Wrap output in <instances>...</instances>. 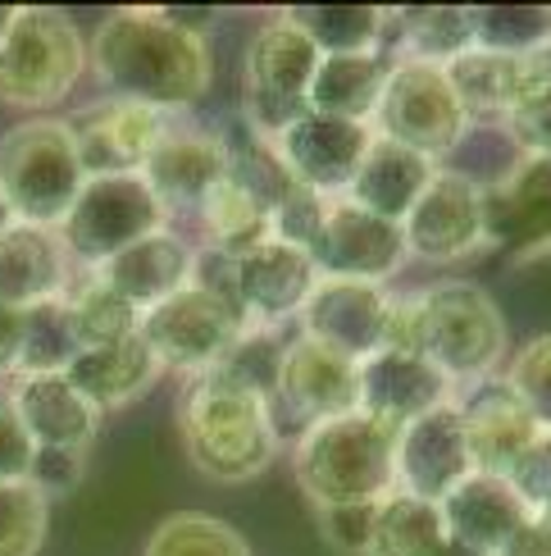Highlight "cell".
Segmentation results:
<instances>
[{"label": "cell", "mask_w": 551, "mask_h": 556, "mask_svg": "<svg viewBox=\"0 0 551 556\" xmlns=\"http://www.w3.org/2000/svg\"><path fill=\"white\" fill-rule=\"evenodd\" d=\"M87 68L110 97L178 114L205 101L215 55L210 41L178 28L165 10H114L87 41Z\"/></svg>", "instance_id": "6da1fadb"}, {"label": "cell", "mask_w": 551, "mask_h": 556, "mask_svg": "<svg viewBox=\"0 0 551 556\" xmlns=\"http://www.w3.org/2000/svg\"><path fill=\"white\" fill-rule=\"evenodd\" d=\"M182 452L210 483H251L279 456V420L265 397L228 388L215 375L188 379L178 402Z\"/></svg>", "instance_id": "7a4b0ae2"}, {"label": "cell", "mask_w": 551, "mask_h": 556, "mask_svg": "<svg viewBox=\"0 0 551 556\" xmlns=\"http://www.w3.org/2000/svg\"><path fill=\"white\" fill-rule=\"evenodd\" d=\"M397 429H387L370 415H337L329 425H315L296 438L292 475L315 511L356 502H383L397 493Z\"/></svg>", "instance_id": "3957f363"}, {"label": "cell", "mask_w": 551, "mask_h": 556, "mask_svg": "<svg viewBox=\"0 0 551 556\" xmlns=\"http://www.w3.org/2000/svg\"><path fill=\"white\" fill-rule=\"evenodd\" d=\"M410 301H415V324H420V356L456 392L497 379V369L511 356V333H507V315H501L488 288L465 283V278H447V283H428L410 292Z\"/></svg>", "instance_id": "277c9868"}, {"label": "cell", "mask_w": 551, "mask_h": 556, "mask_svg": "<svg viewBox=\"0 0 551 556\" xmlns=\"http://www.w3.org/2000/svg\"><path fill=\"white\" fill-rule=\"evenodd\" d=\"M87 188V169L68 119H23L0 132V197L18 224L55 228L68 219L78 192Z\"/></svg>", "instance_id": "5b68a950"}, {"label": "cell", "mask_w": 551, "mask_h": 556, "mask_svg": "<svg viewBox=\"0 0 551 556\" xmlns=\"http://www.w3.org/2000/svg\"><path fill=\"white\" fill-rule=\"evenodd\" d=\"M87 74V41L74 18L46 5H18L14 28L0 41V105L33 119L68 101Z\"/></svg>", "instance_id": "8992f818"}, {"label": "cell", "mask_w": 551, "mask_h": 556, "mask_svg": "<svg viewBox=\"0 0 551 556\" xmlns=\"http://www.w3.org/2000/svg\"><path fill=\"white\" fill-rule=\"evenodd\" d=\"M169 219L174 215L155 201L142 174H105V178H87L74 211L60 224V242L74 269H97L119 256V251H128L132 242L169 228Z\"/></svg>", "instance_id": "52a82bcc"}, {"label": "cell", "mask_w": 551, "mask_h": 556, "mask_svg": "<svg viewBox=\"0 0 551 556\" xmlns=\"http://www.w3.org/2000/svg\"><path fill=\"white\" fill-rule=\"evenodd\" d=\"M319 46L296 28L287 14L269 18L246 46V74H242V119L260 137H279L310 110V83L319 68Z\"/></svg>", "instance_id": "ba28073f"}, {"label": "cell", "mask_w": 551, "mask_h": 556, "mask_svg": "<svg viewBox=\"0 0 551 556\" xmlns=\"http://www.w3.org/2000/svg\"><path fill=\"white\" fill-rule=\"evenodd\" d=\"M470 124L474 119L465 114V105L456 101L443 64L393 60L383 101L374 110V132L379 137H393V142L428 155L433 165H443V160H451L456 151H461Z\"/></svg>", "instance_id": "9c48e42d"}, {"label": "cell", "mask_w": 551, "mask_h": 556, "mask_svg": "<svg viewBox=\"0 0 551 556\" xmlns=\"http://www.w3.org/2000/svg\"><path fill=\"white\" fill-rule=\"evenodd\" d=\"M242 329H246V319L233 306V296L196 278V283L174 292L169 301H159L155 311H146L137 333L155 352L165 375L201 379L205 369L219 365V356L238 342Z\"/></svg>", "instance_id": "30bf717a"}, {"label": "cell", "mask_w": 551, "mask_h": 556, "mask_svg": "<svg viewBox=\"0 0 551 556\" xmlns=\"http://www.w3.org/2000/svg\"><path fill=\"white\" fill-rule=\"evenodd\" d=\"M406 256L424 265H461L478 251H488V224H484V188L474 178L438 165L424 197L410 205L401 219Z\"/></svg>", "instance_id": "8fae6325"}, {"label": "cell", "mask_w": 551, "mask_h": 556, "mask_svg": "<svg viewBox=\"0 0 551 556\" xmlns=\"http://www.w3.org/2000/svg\"><path fill=\"white\" fill-rule=\"evenodd\" d=\"M306 256L315 261L319 278H356V283H379V288L393 283L410 261L401 224L379 219L342 197L329 201L324 228H319V238Z\"/></svg>", "instance_id": "7c38bea8"}, {"label": "cell", "mask_w": 551, "mask_h": 556, "mask_svg": "<svg viewBox=\"0 0 551 556\" xmlns=\"http://www.w3.org/2000/svg\"><path fill=\"white\" fill-rule=\"evenodd\" d=\"M356 361L333 352V346H319L310 338L296 333L283 352V369H279V388H273V420L292 425V429H315L329 425L337 415L356 410Z\"/></svg>", "instance_id": "4fadbf2b"}, {"label": "cell", "mask_w": 551, "mask_h": 556, "mask_svg": "<svg viewBox=\"0 0 551 556\" xmlns=\"http://www.w3.org/2000/svg\"><path fill=\"white\" fill-rule=\"evenodd\" d=\"M319 283V269L306 251L287 242H265L246 251L242 261H223V288L233 296L246 324L256 329H279L283 319H296Z\"/></svg>", "instance_id": "5bb4252c"}, {"label": "cell", "mask_w": 551, "mask_h": 556, "mask_svg": "<svg viewBox=\"0 0 551 556\" xmlns=\"http://www.w3.org/2000/svg\"><path fill=\"white\" fill-rule=\"evenodd\" d=\"M488 247L511 261L551 256V160L520 155L515 165L484 188Z\"/></svg>", "instance_id": "9a60e30c"}, {"label": "cell", "mask_w": 551, "mask_h": 556, "mask_svg": "<svg viewBox=\"0 0 551 556\" xmlns=\"http://www.w3.org/2000/svg\"><path fill=\"white\" fill-rule=\"evenodd\" d=\"M393 470H397V493L424 497V502H443L451 489H461L474 475L461 402H447L438 410L420 415L415 425H406L397 433Z\"/></svg>", "instance_id": "2e32d148"}, {"label": "cell", "mask_w": 551, "mask_h": 556, "mask_svg": "<svg viewBox=\"0 0 551 556\" xmlns=\"http://www.w3.org/2000/svg\"><path fill=\"white\" fill-rule=\"evenodd\" d=\"M78 142V160L87 178H105V174H142L151 151L159 147V137L174 128V114H159L151 105L137 101H97L82 110L78 119H68Z\"/></svg>", "instance_id": "e0dca14e"}, {"label": "cell", "mask_w": 551, "mask_h": 556, "mask_svg": "<svg viewBox=\"0 0 551 556\" xmlns=\"http://www.w3.org/2000/svg\"><path fill=\"white\" fill-rule=\"evenodd\" d=\"M387 306H393V288L356 283V278H319L296 324H302V338L333 346L360 365L383 346Z\"/></svg>", "instance_id": "ac0fdd59"}, {"label": "cell", "mask_w": 551, "mask_h": 556, "mask_svg": "<svg viewBox=\"0 0 551 556\" xmlns=\"http://www.w3.org/2000/svg\"><path fill=\"white\" fill-rule=\"evenodd\" d=\"M370 137H374V128H364V124L329 119V114L306 110L302 119L273 137V151L283 155L292 182H302V188H310L319 197H342L364 147H370Z\"/></svg>", "instance_id": "d6986e66"}, {"label": "cell", "mask_w": 551, "mask_h": 556, "mask_svg": "<svg viewBox=\"0 0 551 556\" xmlns=\"http://www.w3.org/2000/svg\"><path fill=\"white\" fill-rule=\"evenodd\" d=\"M447 402H456V388L424 356L374 352L356 369V410L397 433Z\"/></svg>", "instance_id": "ffe728a7"}, {"label": "cell", "mask_w": 551, "mask_h": 556, "mask_svg": "<svg viewBox=\"0 0 551 556\" xmlns=\"http://www.w3.org/2000/svg\"><path fill=\"white\" fill-rule=\"evenodd\" d=\"M228 178V151L219 132L205 128H169L142 165V182L169 215H201V205Z\"/></svg>", "instance_id": "44dd1931"}, {"label": "cell", "mask_w": 551, "mask_h": 556, "mask_svg": "<svg viewBox=\"0 0 551 556\" xmlns=\"http://www.w3.org/2000/svg\"><path fill=\"white\" fill-rule=\"evenodd\" d=\"M461 402V425H465V443H470V460L478 475H497V479H511V470L520 466V456L529 452L542 429L515 392L488 379V383H474V392H456Z\"/></svg>", "instance_id": "7402d4cb"}, {"label": "cell", "mask_w": 551, "mask_h": 556, "mask_svg": "<svg viewBox=\"0 0 551 556\" xmlns=\"http://www.w3.org/2000/svg\"><path fill=\"white\" fill-rule=\"evenodd\" d=\"M196 269H201L196 242L182 238L178 228H159V233L132 242L114 261L87 269V274H97L105 288L119 292L137 315H146L159 306V301H169L174 292L196 283Z\"/></svg>", "instance_id": "603a6c76"}, {"label": "cell", "mask_w": 551, "mask_h": 556, "mask_svg": "<svg viewBox=\"0 0 551 556\" xmlns=\"http://www.w3.org/2000/svg\"><path fill=\"white\" fill-rule=\"evenodd\" d=\"M542 68H547L542 51L538 55H507V51L474 46V51L443 64V74H447L456 101L465 105V114L474 124H501L534 91Z\"/></svg>", "instance_id": "cb8c5ba5"}, {"label": "cell", "mask_w": 551, "mask_h": 556, "mask_svg": "<svg viewBox=\"0 0 551 556\" xmlns=\"http://www.w3.org/2000/svg\"><path fill=\"white\" fill-rule=\"evenodd\" d=\"M74 283V261L55 228L10 224L0 233V306L33 311L41 301H60Z\"/></svg>", "instance_id": "d4e9b609"}, {"label": "cell", "mask_w": 551, "mask_h": 556, "mask_svg": "<svg viewBox=\"0 0 551 556\" xmlns=\"http://www.w3.org/2000/svg\"><path fill=\"white\" fill-rule=\"evenodd\" d=\"M10 402L18 410L23 429H28L33 447L87 452L97 443L101 410L91 406L64 375H18L10 383Z\"/></svg>", "instance_id": "484cf974"}, {"label": "cell", "mask_w": 551, "mask_h": 556, "mask_svg": "<svg viewBox=\"0 0 551 556\" xmlns=\"http://www.w3.org/2000/svg\"><path fill=\"white\" fill-rule=\"evenodd\" d=\"M438 511H443L451 543H465V547L484 552V556H497L524 525L534 520V511L511 489V479L478 475V470L461 483V489H451L438 502Z\"/></svg>", "instance_id": "4316f807"}, {"label": "cell", "mask_w": 551, "mask_h": 556, "mask_svg": "<svg viewBox=\"0 0 551 556\" xmlns=\"http://www.w3.org/2000/svg\"><path fill=\"white\" fill-rule=\"evenodd\" d=\"M433 174H438V165H433L428 155L374 132L370 147H364V155H360L356 174H351V182H347V192H342V201H351V205H360V211H370L379 219L401 224L410 215V205L424 197Z\"/></svg>", "instance_id": "83f0119b"}, {"label": "cell", "mask_w": 551, "mask_h": 556, "mask_svg": "<svg viewBox=\"0 0 551 556\" xmlns=\"http://www.w3.org/2000/svg\"><path fill=\"white\" fill-rule=\"evenodd\" d=\"M159 375H165V369H159L155 352L142 342V333H132L124 342H110V346H91V352H78L74 365L64 369V379L74 383L101 415L142 402L146 392L159 383Z\"/></svg>", "instance_id": "f1b7e54d"}, {"label": "cell", "mask_w": 551, "mask_h": 556, "mask_svg": "<svg viewBox=\"0 0 551 556\" xmlns=\"http://www.w3.org/2000/svg\"><path fill=\"white\" fill-rule=\"evenodd\" d=\"M387 68L393 55L387 51H356V55H324L310 83V110L329 114V119H347L374 128V110L383 101Z\"/></svg>", "instance_id": "f546056e"}, {"label": "cell", "mask_w": 551, "mask_h": 556, "mask_svg": "<svg viewBox=\"0 0 551 556\" xmlns=\"http://www.w3.org/2000/svg\"><path fill=\"white\" fill-rule=\"evenodd\" d=\"M397 28L387 33V55L393 60H424V64H451L478 46V10L474 5H424V10H397Z\"/></svg>", "instance_id": "4dcf8cb0"}, {"label": "cell", "mask_w": 551, "mask_h": 556, "mask_svg": "<svg viewBox=\"0 0 551 556\" xmlns=\"http://www.w3.org/2000/svg\"><path fill=\"white\" fill-rule=\"evenodd\" d=\"M283 14L319 46V55L387 51V33H393V10L379 5H292Z\"/></svg>", "instance_id": "1f68e13d"}, {"label": "cell", "mask_w": 551, "mask_h": 556, "mask_svg": "<svg viewBox=\"0 0 551 556\" xmlns=\"http://www.w3.org/2000/svg\"><path fill=\"white\" fill-rule=\"evenodd\" d=\"M64 311H68V329H74L78 352H91V346H110V342H124L142 329V315H137L128 301L105 288L97 274L78 269L74 283L64 292Z\"/></svg>", "instance_id": "d6a6232c"}, {"label": "cell", "mask_w": 551, "mask_h": 556, "mask_svg": "<svg viewBox=\"0 0 551 556\" xmlns=\"http://www.w3.org/2000/svg\"><path fill=\"white\" fill-rule=\"evenodd\" d=\"M196 219H201V233L219 261H242L246 251H256L273 238L269 211L260 201H251L242 188H233L228 178L210 192V201L201 205Z\"/></svg>", "instance_id": "836d02e7"}, {"label": "cell", "mask_w": 551, "mask_h": 556, "mask_svg": "<svg viewBox=\"0 0 551 556\" xmlns=\"http://www.w3.org/2000/svg\"><path fill=\"white\" fill-rule=\"evenodd\" d=\"M447 543V525L438 502L393 493L379 502L374 516V539L364 556H433Z\"/></svg>", "instance_id": "e575fe53"}, {"label": "cell", "mask_w": 551, "mask_h": 556, "mask_svg": "<svg viewBox=\"0 0 551 556\" xmlns=\"http://www.w3.org/2000/svg\"><path fill=\"white\" fill-rule=\"evenodd\" d=\"M283 352H287V342L279 338V329H256V324H246V329L238 333V342L228 346V352L219 356V365L205 369V375H215L228 388H242V392H251V397L273 402Z\"/></svg>", "instance_id": "d590c367"}, {"label": "cell", "mask_w": 551, "mask_h": 556, "mask_svg": "<svg viewBox=\"0 0 551 556\" xmlns=\"http://www.w3.org/2000/svg\"><path fill=\"white\" fill-rule=\"evenodd\" d=\"M142 556H256L228 520L205 511H178L151 529Z\"/></svg>", "instance_id": "8d00e7d4"}, {"label": "cell", "mask_w": 551, "mask_h": 556, "mask_svg": "<svg viewBox=\"0 0 551 556\" xmlns=\"http://www.w3.org/2000/svg\"><path fill=\"white\" fill-rule=\"evenodd\" d=\"M78 356L74 329H68L64 296L41 301V306L23 311V352H18V375H64Z\"/></svg>", "instance_id": "74e56055"}, {"label": "cell", "mask_w": 551, "mask_h": 556, "mask_svg": "<svg viewBox=\"0 0 551 556\" xmlns=\"http://www.w3.org/2000/svg\"><path fill=\"white\" fill-rule=\"evenodd\" d=\"M551 41V5H488L478 10V46L507 55H538Z\"/></svg>", "instance_id": "f35d334b"}, {"label": "cell", "mask_w": 551, "mask_h": 556, "mask_svg": "<svg viewBox=\"0 0 551 556\" xmlns=\"http://www.w3.org/2000/svg\"><path fill=\"white\" fill-rule=\"evenodd\" d=\"M51 502L33 483H0V556H41Z\"/></svg>", "instance_id": "ab89813d"}, {"label": "cell", "mask_w": 551, "mask_h": 556, "mask_svg": "<svg viewBox=\"0 0 551 556\" xmlns=\"http://www.w3.org/2000/svg\"><path fill=\"white\" fill-rule=\"evenodd\" d=\"M501 383L524 402L538 429L551 433V333H534L520 352H511L501 365Z\"/></svg>", "instance_id": "60d3db41"}, {"label": "cell", "mask_w": 551, "mask_h": 556, "mask_svg": "<svg viewBox=\"0 0 551 556\" xmlns=\"http://www.w3.org/2000/svg\"><path fill=\"white\" fill-rule=\"evenodd\" d=\"M501 128H507L511 147L520 155H538V160H551V64L542 68V78L534 83V91L524 97L507 119H501Z\"/></svg>", "instance_id": "b9f144b4"}, {"label": "cell", "mask_w": 551, "mask_h": 556, "mask_svg": "<svg viewBox=\"0 0 551 556\" xmlns=\"http://www.w3.org/2000/svg\"><path fill=\"white\" fill-rule=\"evenodd\" d=\"M329 201L333 197H319V192H310V188H296L273 205V215H269V224H273V242H287V247H296V251H310L315 247V238H319V228H324V215H329Z\"/></svg>", "instance_id": "7bdbcfd3"}, {"label": "cell", "mask_w": 551, "mask_h": 556, "mask_svg": "<svg viewBox=\"0 0 551 556\" xmlns=\"http://www.w3.org/2000/svg\"><path fill=\"white\" fill-rule=\"evenodd\" d=\"M319 516V534L324 543L342 556H364L374 539V516H379V502H356V506H329V511H315Z\"/></svg>", "instance_id": "ee69618b"}, {"label": "cell", "mask_w": 551, "mask_h": 556, "mask_svg": "<svg viewBox=\"0 0 551 556\" xmlns=\"http://www.w3.org/2000/svg\"><path fill=\"white\" fill-rule=\"evenodd\" d=\"M87 475V452H64V447H37L33 452V470H28V483L46 497L55 502L64 493H74Z\"/></svg>", "instance_id": "f6af8a7d"}, {"label": "cell", "mask_w": 551, "mask_h": 556, "mask_svg": "<svg viewBox=\"0 0 551 556\" xmlns=\"http://www.w3.org/2000/svg\"><path fill=\"white\" fill-rule=\"evenodd\" d=\"M33 452L37 447L10 402V388H0V483H28Z\"/></svg>", "instance_id": "bcb514c9"}, {"label": "cell", "mask_w": 551, "mask_h": 556, "mask_svg": "<svg viewBox=\"0 0 551 556\" xmlns=\"http://www.w3.org/2000/svg\"><path fill=\"white\" fill-rule=\"evenodd\" d=\"M511 489L534 516L551 511V433H542L538 443L520 456V466L511 470Z\"/></svg>", "instance_id": "7dc6e473"}, {"label": "cell", "mask_w": 551, "mask_h": 556, "mask_svg": "<svg viewBox=\"0 0 551 556\" xmlns=\"http://www.w3.org/2000/svg\"><path fill=\"white\" fill-rule=\"evenodd\" d=\"M18 352H23V311L0 306V379H18Z\"/></svg>", "instance_id": "c3c4849f"}, {"label": "cell", "mask_w": 551, "mask_h": 556, "mask_svg": "<svg viewBox=\"0 0 551 556\" xmlns=\"http://www.w3.org/2000/svg\"><path fill=\"white\" fill-rule=\"evenodd\" d=\"M497 556H551V525L534 516V520L524 525L520 534H515L507 547H501Z\"/></svg>", "instance_id": "681fc988"}, {"label": "cell", "mask_w": 551, "mask_h": 556, "mask_svg": "<svg viewBox=\"0 0 551 556\" xmlns=\"http://www.w3.org/2000/svg\"><path fill=\"white\" fill-rule=\"evenodd\" d=\"M433 556H484V552H474V547H465V543H451V539H447Z\"/></svg>", "instance_id": "f907efd6"}, {"label": "cell", "mask_w": 551, "mask_h": 556, "mask_svg": "<svg viewBox=\"0 0 551 556\" xmlns=\"http://www.w3.org/2000/svg\"><path fill=\"white\" fill-rule=\"evenodd\" d=\"M14 18H18V5H0V41H5V33L14 28Z\"/></svg>", "instance_id": "816d5d0a"}, {"label": "cell", "mask_w": 551, "mask_h": 556, "mask_svg": "<svg viewBox=\"0 0 551 556\" xmlns=\"http://www.w3.org/2000/svg\"><path fill=\"white\" fill-rule=\"evenodd\" d=\"M10 224H18V219H14V211H10V205H5V197H0V233H5V228H10Z\"/></svg>", "instance_id": "f5cc1de1"}, {"label": "cell", "mask_w": 551, "mask_h": 556, "mask_svg": "<svg viewBox=\"0 0 551 556\" xmlns=\"http://www.w3.org/2000/svg\"><path fill=\"white\" fill-rule=\"evenodd\" d=\"M542 60H547V64H551V41H547V46H542Z\"/></svg>", "instance_id": "db71d44e"}, {"label": "cell", "mask_w": 551, "mask_h": 556, "mask_svg": "<svg viewBox=\"0 0 551 556\" xmlns=\"http://www.w3.org/2000/svg\"><path fill=\"white\" fill-rule=\"evenodd\" d=\"M538 520H547V525H551V511H542V516H538Z\"/></svg>", "instance_id": "11a10c76"}]
</instances>
